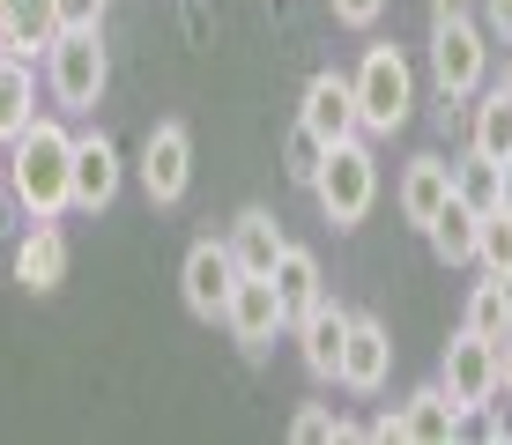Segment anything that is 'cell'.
<instances>
[{"instance_id":"2e32d148","label":"cell","mask_w":512,"mask_h":445,"mask_svg":"<svg viewBox=\"0 0 512 445\" xmlns=\"http://www.w3.org/2000/svg\"><path fill=\"white\" fill-rule=\"evenodd\" d=\"M282 253H290V238H282V223L268 216V208H238V223H231V260H238V275H275Z\"/></svg>"},{"instance_id":"cb8c5ba5","label":"cell","mask_w":512,"mask_h":445,"mask_svg":"<svg viewBox=\"0 0 512 445\" xmlns=\"http://www.w3.org/2000/svg\"><path fill=\"white\" fill-rule=\"evenodd\" d=\"M453 193H461L475 216H490V208L505 201V164H490V156L468 149V164H453Z\"/></svg>"},{"instance_id":"ffe728a7","label":"cell","mask_w":512,"mask_h":445,"mask_svg":"<svg viewBox=\"0 0 512 445\" xmlns=\"http://www.w3.org/2000/svg\"><path fill=\"white\" fill-rule=\"evenodd\" d=\"M423 238H431V253L446 260V267H461V260H475V238H483V216H475V208L461 201V193H453V201L438 208L431 223H423Z\"/></svg>"},{"instance_id":"8fae6325","label":"cell","mask_w":512,"mask_h":445,"mask_svg":"<svg viewBox=\"0 0 512 445\" xmlns=\"http://www.w3.org/2000/svg\"><path fill=\"white\" fill-rule=\"evenodd\" d=\"M386 364H394V334H386L372 312H349L342 379H334V386H349V394H379V386H386Z\"/></svg>"},{"instance_id":"d6986e66","label":"cell","mask_w":512,"mask_h":445,"mask_svg":"<svg viewBox=\"0 0 512 445\" xmlns=\"http://www.w3.org/2000/svg\"><path fill=\"white\" fill-rule=\"evenodd\" d=\"M38 119V75H30L23 52H0V149Z\"/></svg>"},{"instance_id":"5bb4252c","label":"cell","mask_w":512,"mask_h":445,"mask_svg":"<svg viewBox=\"0 0 512 445\" xmlns=\"http://www.w3.org/2000/svg\"><path fill=\"white\" fill-rule=\"evenodd\" d=\"M119 201V149L104 134H75V208H112Z\"/></svg>"},{"instance_id":"f546056e","label":"cell","mask_w":512,"mask_h":445,"mask_svg":"<svg viewBox=\"0 0 512 445\" xmlns=\"http://www.w3.org/2000/svg\"><path fill=\"white\" fill-rule=\"evenodd\" d=\"M483 23L498 30V38H512V0H483Z\"/></svg>"},{"instance_id":"52a82bcc","label":"cell","mask_w":512,"mask_h":445,"mask_svg":"<svg viewBox=\"0 0 512 445\" xmlns=\"http://www.w3.org/2000/svg\"><path fill=\"white\" fill-rule=\"evenodd\" d=\"M461 423H468V408H461V401L446 394V386L431 379V386H416V394L401 401L394 416H379L364 438H416V445H453V438H461Z\"/></svg>"},{"instance_id":"836d02e7","label":"cell","mask_w":512,"mask_h":445,"mask_svg":"<svg viewBox=\"0 0 512 445\" xmlns=\"http://www.w3.org/2000/svg\"><path fill=\"white\" fill-rule=\"evenodd\" d=\"M505 89H512V67H505Z\"/></svg>"},{"instance_id":"277c9868","label":"cell","mask_w":512,"mask_h":445,"mask_svg":"<svg viewBox=\"0 0 512 445\" xmlns=\"http://www.w3.org/2000/svg\"><path fill=\"white\" fill-rule=\"evenodd\" d=\"M45 82H52V104H60V112H97L104 82H112L104 38L97 30H60L52 52H45Z\"/></svg>"},{"instance_id":"3957f363","label":"cell","mask_w":512,"mask_h":445,"mask_svg":"<svg viewBox=\"0 0 512 445\" xmlns=\"http://www.w3.org/2000/svg\"><path fill=\"white\" fill-rule=\"evenodd\" d=\"M357 112H364V134H401L416 112V75L401 60V45H364L357 60Z\"/></svg>"},{"instance_id":"d4e9b609","label":"cell","mask_w":512,"mask_h":445,"mask_svg":"<svg viewBox=\"0 0 512 445\" xmlns=\"http://www.w3.org/2000/svg\"><path fill=\"white\" fill-rule=\"evenodd\" d=\"M475 267H483V275H512V208H490V216H483Z\"/></svg>"},{"instance_id":"603a6c76","label":"cell","mask_w":512,"mask_h":445,"mask_svg":"<svg viewBox=\"0 0 512 445\" xmlns=\"http://www.w3.org/2000/svg\"><path fill=\"white\" fill-rule=\"evenodd\" d=\"M461 327H468V334H490V342H505V334H512V282H505V275H483V282L468 290Z\"/></svg>"},{"instance_id":"44dd1931","label":"cell","mask_w":512,"mask_h":445,"mask_svg":"<svg viewBox=\"0 0 512 445\" xmlns=\"http://www.w3.org/2000/svg\"><path fill=\"white\" fill-rule=\"evenodd\" d=\"M275 297H282V312H290V327H297V319H305V312L327 297V282H320V260H312L305 245H290V253L275 260Z\"/></svg>"},{"instance_id":"4dcf8cb0","label":"cell","mask_w":512,"mask_h":445,"mask_svg":"<svg viewBox=\"0 0 512 445\" xmlns=\"http://www.w3.org/2000/svg\"><path fill=\"white\" fill-rule=\"evenodd\" d=\"M453 15H468V0H431V23H453Z\"/></svg>"},{"instance_id":"7402d4cb","label":"cell","mask_w":512,"mask_h":445,"mask_svg":"<svg viewBox=\"0 0 512 445\" xmlns=\"http://www.w3.org/2000/svg\"><path fill=\"white\" fill-rule=\"evenodd\" d=\"M468 149L490 156V164H505V156H512V89H505V82L468 112Z\"/></svg>"},{"instance_id":"9c48e42d","label":"cell","mask_w":512,"mask_h":445,"mask_svg":"<svg viewBox=\"0 0 512 445\" xmlns=\"http://www.w3.org/2000/svg\"><path fill=\"white\" fill-rule=\"evenodd\" d=\"M223 327H231V342L245 356H260L275 334H290V312H282V297H275V275H238L231 305H223Z\"/></svg>"},{"instance_id":"f1b7e54d","label":"cell","mask_w":512,"mask_h":445,"mask_svg":"<svg viewBox=\"0 0 512 445\" xmlns=\"http://www.w3.org/2000/svg\"><path fill=\"white\" fill-rule=\"evenodd\" d=\"M334 8V23H349V30H372L379 15H386V0H327Z\"/></svg>"},{"instance_id":"83f0119b","label":"cell","mask_w":512,"mask_h":445,"mask_svg":"<svg viewBox=\"0 0 512 445\" xmlns=\"http://www.w3.org/2000/svg\"><path fill=\"white\" fill-rule=\"evenodd\" d=\"M52 8H60V30H97L112 0H52Z\"/></svg>"},{"instance_id":"4fadbf2b","label":"cell","mask_w":512,"mask_h":445,"mask_svg":"<svg viewBox=\"0 0 512 445\" xmlns=\"http://www.w3.org/2000/svg\"><path fill=\"white\" fill-rule=\"evenodd\" d=\"M297 356H305L312 379H342V342H349V312L334 305V297H320L305 319H297Z\"/></svg>"},{"instance_id":"7a4b0ae2","label":"cell","mask_w":512,"mask_h":445,"mask_svg":"<svg viewBox=\"0 0 512 445\" xmlns=\"http://www.w3.org/2000/svg\"><path fill=\"white\" fill-rule=\"evenodd\" d=\"M312 201H320V216H327L334 230H357L364 216H372V201H379V156L364 149L357 134L334 141L327 164H320V178H312Z\"/></svg>"},{"instance_id":"8992f818","label":"cell","mask_w":512,"mask_h":445,"mask_svg":"<svg viewBox=\"0 0 512 445\" xmlns=\"http://www.w3.org/2000/svg\"><path fill=\"white\" fill-rule=\"evenodd\" d=\"M438 386H446L468 416H483L490 401H505V386H498V342L461 327V334L446 342V356H438Z\"/></svg>"},{"instance_id":"4316f807","label":"cell","mask_w":512,"mask_h":445,"mask_svg":"<svg viewBox=\"0 0 512 445\" xmlns=\"http://www.w3.org/2000/svg\"><path fill=\"white\" fill-rule=\"evenodd\" d=\"M290 438H297V445H320V438H364V431H357V423H342L334 408H297V416H290Z\"/></svg>"},{"instance_id":"484cf974","label":"cell","mask_w":512,"mask_h":445,"mask_svg":"<svg viewBox=\"0 0 512 445\" xmlns=\"http://www.w3.org/2000/svg\"><path fill=\"white\" fill-rule=\"evenodd\" d=\"M320 164H327V141L297 119L290 141H282V171H290V186H312V178H320Z\"/></svg>"},{"instance_id":"ac0fdd59","label":"cell","mask_w":512,"mask_h":445,"mask_svg":"<svg viewBox=\"0 0 512 445\" xmlns=\"http://www.w3.org/2000/svg\"><path fill=\"white\" fill-rule=\"evenodd\" d=\"M15 282H23V290H38V297L67 282V238H60L52 223H38L23 245H15Z\"/></svg>"},{"instance_id":"1f68e13d","label":"cell","mask_w":512,"mask_h":445,"mask_svg":"<svg viewBox=\"0 0 512 445\" xmlns=\"http://www.w3.org/2000/svg\"><path fill=\"white\" fill-rule=\"evenodd\" d=\"M498 386H505V394H512V334H505V342H498Z\"/></svg>"},{"instance_id":"6da1fadb","label":"cell","mask_w":512,"mask_h":445,"mask_svg":"<svg viewBox=\"0 0 512 445\" xmlns=\"http://www.w3.org/2000/svg\"><path fill=\"white\" fill-rule=\"evenodd\" d=\"M0 178H8L15 208H23L30 223H60V208H75V134H67L60 119H30V127L8 141Z\"/></svg>"},{"instance_id":"30bf717a","label":"cell","mask_w":512,"mask_h":445,"mask_svg":"<svg viewBox=\"0 0 512 445\" xmlns=\"http://www.w3.org/2000/svg\"><path fill=\"white\" fill-rule=\"evenodd\" d=\"M179 290H186V312L193 319H223V305H231L238 290V260H231V238H201L179 267Z\"/></svg>"},{"instance_id":"ba28073f","label":"cell","mask_w":512,"mask_h":445,"mask_svg":"<svg viewBox=\"0 0 512 445\" xmlns=\"http://www.w3.org/2000/svg\"><path fill=\"white\" fill-rule=\"evenodd\" d=\"M186 186H193V134L179 119H156L149 141H141V193L156 208H171V201H186Z\"/></svg>"},{"instance_id":"e0dca14e","label":"cell","mask_w":512,"mask_h":445,"mask_svg":"<svg viewBox=\"0 0 512 445\" xmlns=\"http://www.w3.org/2000/svg\"><path fill=\"white\" fill-rule=\"evenodd\" d=\"M446 201H453V164L446 156H409V171H401V216L423 230Z\"/></svg>"},{"instance_id":"9a60e30c","label":"cell","mask_w":512,"mask_h":445,"mask_svg":"<svg viewBox=\"0 0 512 445\" xmlns=\"http://www.w3.org/2000/svg\"><path fill=\"white\" fill-rule=\"evenodd\" d=\"M52 38H60V8L52 0H0V52L38 60V52H52Z\"/></svg>"},{"instance_id":"7c38bea8","label":"cell","mask_w":512,"mask_h":445,"mask_svg":"<svg viewBox=\"0 0 512 445\" xmlns=\"http://www.w3.org/2000/svg\"><path fill=\"white\" fill-rule=\"evenodd\" d=\"M297 119H305L327 149H334V141H349V134H364L357 82H349V75H312V82H305V112H297Z\"/></svg>"},{"instance_id":"5b68a950","label":"cell","mask_w":512,"mask_h":445,"mask_svg":"<svg viewBox=\"0 0 512 445\" xmlns=\"http://www.w3.org/2000/svg\"><path fill=\"white\" fill-rule=\"evenodd\" d=\"M483 75H490L483 30H475L468 15H453V23H431V82H438V97H446V104H468L475 89H483Z\"/></svg>"},{"instance_id":"d6a6232c","label":"cell","mask_w":512,"mask_h":445,"mask_svg":"<svg viewBox=\"0 0 512 445\" xmlns=\"http://www.w3.org/2000/svg\"><path fill=\"white\" fill-rule=\"evenodd\" d=\"M498 208H512V156H505V201H498Z\"/></svg>"}]
</instances>
